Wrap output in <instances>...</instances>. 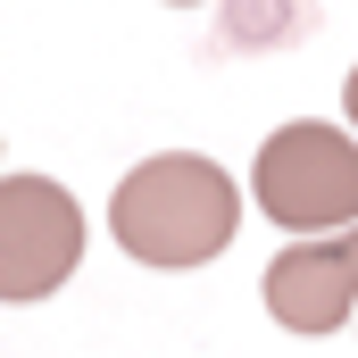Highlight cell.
I'll return each instance as SVG.
<instances>
[{"label":"cell","mask_w":358,"mask_h":358,"mask_svg":"<svg viewBox=\"0 0 358 358\" xmlns=\"http://www.w3.org/2000/svg\"><path fill=\"white\" fill-rule=\"evenodd\" d=\"M108 234L134 267H208L234 234H242V183L200 150H159L108 192Z\"/></svg>","instance_id":"1"},{"label":"cell","mask_w":358,"mask_h":358,"mask_svg":"<svg viewBox=\"0 0 358 358\" xmlns=\"http://www.w3.org/2000/svg\"><path fill=\"white\" fill-rule=\"evenodd\" d=\"M250 200L267 208V225H283L292 242L358 225V142L334 134L325 117L275 125L267 142H259V167H250Z\"/></svg>","instance_id":"2"},{"label":"cell","mask_w":358,"mask_h":358,"mask_svg":"<svg viewBox=\"0 0 358 358\" xmlns=\"http://www.w3.org/2000/svg\"><path fill=\"white\" fill-rule=\"evenodd\" d=\"M84 267V208L50 176H0V300H50Z\"/></svg>","instance_id":"3"},{"label":"cell","mask_w":358,"mask_h":358,"mask_svg":"<svg viewBox=\"0 0 358 358\" xmlns=\"http://www.w3.org/2000/svg\"><path fill=\"white\" fill-rule=\"evenodd\" d=\"M267 317L283 334H334L358 317V225L342 234H308L267 259Z\"/></svg>","instance_id":"4"},{"label":"cell","mask_w":358,"mask_h":358,"mask_svg":"<svg viewBox=\"0 0 358 358\" xmlns=\"http://www.w3.org/2000/svg\"><path fill=\"white\" fill-rule=\"evenodd\" d=\"M292 0H225V42H283Z\"/></svg>","instance_id":"5"},{"label":"cell","mask_w":358,"mask_h":358,"mask_svg":"<svg viewBox=\"0 0 358 358\" xmlns=\"http://www.w3.org/2000/svg\"><path fill=\"white\" fill-rule=\"evenodd\" d=\"M342 108H350V125H358V67H350V84H342Z\"/></svg>","instance_id":"6"},{"label":"cell","mask_w":358,"mask_h":358,"mask_svg":"<svg viewBox=\"0 0 358 358\" xmlns=\"http://www.w3.org/2000/svg\"><path fill=\"white\" fill-rule=\"evenodd\" d=\"M176 8H200V0H176Z\"/></svg>","instance_id":"7"}]
</instances>
